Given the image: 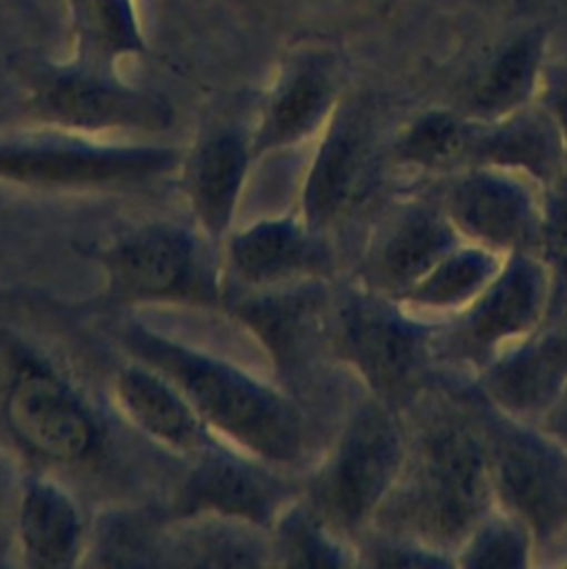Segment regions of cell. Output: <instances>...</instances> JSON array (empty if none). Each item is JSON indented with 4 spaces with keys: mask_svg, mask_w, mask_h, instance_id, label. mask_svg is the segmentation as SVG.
Masks as SVG:
<instances>
[{
    "mask_svg": "<svg viewBox=\"0 0 567 569\" xmlns=\"http://www.w3.org/2000/svg\"><path fill=\"white\" fill-rule=\"evenodd\" d=\"M496 502L483 425L438 413L409 431L400 476L369 531L454 551Z\"/></svg>",
    "mask_w": 567,
    "mask_h": 569,
    "instance_id": "1",
    "label": "cell"
},
{
    "mask_svg": "<svg viewBox=\"0 0 567 569\" xmlns=\"http://www.w3.org/2000/svg\"><path fill=\"white\" fill-rule=\"evenodd\" d=\"M122 342L133 358L156 367L185 393L222 445L262 465H291L300 458L305 418L271 385L142 325L127 327Z\"/></svg>",
    "mask_w": 567,
    "mask_h": 569,
    "instance_id": "2",
    "label": "cell"
},
{
    "mask_svg": "<svg viewBox=\"0 0 567 569\" xmlns=\"http://www.w3.org/2000/svg\"><path fill=\"white\" fill-rule=\"evenodd\" d=\"M407 442L409 429L398 409L367 396L336 433L305 500L338 533L358 542L400 476Z\"/></svg>",
    "mask_w": 567,
    "mask_h": 569,
    "instance_id": "3",
    "label": "cell"
},
{
    "mask_svg": "<svg viewBox=\"0 0 567 569\" xmlns=\"http://www.w3.org/2000/svg\"><path fill=\"white\" fill-rule=\"evenodd\" d=\"M554 298V271L536 251L507 256L465 311L431 329L434 362L476 378L549 320Z\"/></svg>",
    "mask_w": 567,
    "mask_h": 569,
    "instance_id": "4",
    "label": "cell"
},
{
    "mask_svg": "<svg viewBox=\"0 0 567 569\" xmlns=\"http://www.w3.org/2000/svg\"><path fill=\"white\" fill-rule=\"evenodd\" d=\"M480 425L496 502L529 525L540 556L567 547V442L496 409Z\"/></svg>",
    "mask_w": 567,
    "mask_h": 569,
    "instance_id": "5",
    "label": "cell"
},
{
    "mask_svg": "<svg viewBox=\"0 0 567 569\" xmlns=\"http://www.w3.org/2000/svg\"><path fill=\"white\" fill-rule=\"evenodd\" d=\"M331 345L367 396L400 407L416 391L431 356V327L396 300L356 287L331 325Z\"/></svg>",
    "mask_w": 567,
    "mask_h": 569,
    "instance_id": "6",
    "label": "cell"
},
{
    "mask_svg": "<svg viewBox=\"0 0 567 569\" xmlns=\"http://www.w3.org/2000/svg\"><path fill=\"white\" fill-rule=\"evenodd\" d=\"M29 111L58 131L89 138L158 133L173 122V107L162 93L125 82L116 67L73 56L38 71L29 91Z\"/></svg>",
    "mask_w": 567,
    "mask_h": 569,
    "instance_id": "7",
    "label": "cell"
},
{
    "mask_svg": "<svg viewBox=\"0 0 567 569\" xmlns=\"http://www.w3.org/2000/svg\"><path fill=\"white\" fill-rule=\"evenodd\" d=\"M207 242L198 227L158 222L120 236L98 260L111 293L127 302L211 305L218 280Z\"/></svg>",
    "mask_w": 567,
    "mask_h": 569,
    "instance_id": "8",
    "label": "cell"
},
{
    "mask_svg": "<svg viewBox=\"0 0 567 569\" xmlns=\"http://www.w3.org/2000/svg\"><path fill=\"white\" fill-rule=\"evenodd\" d=\"M178 160L173 147L107 144L67 131L0 140V180L44 189L136 184L162 176Z\"/></svg>",
    "mask_w": 567,
    "mask_h": 569,
    "instance_id": "9",
    "label": "cell"
},
{
    "mask_svg": "<svg viewBox=\"0 0 567 569\" xmlns=\"http://www.w3.org/2000/svg\"><path fill=\"white\" fill-rule=\"evenodd\" d=\"M460 240L500 256L536 251L543 187L491 164H462L440 178L436 193Z\"/></svg>",
    "mask_w": 567,
    "mask_h": 569,
    "instance_id": "10",
    "label": "cell"
},
{
    "mask_svg": "<svg viewBox=\"0 0 567 569\" xmlns=\"http://www.w3.org/2000/svg\"><path fill=\"white\" fill-rule=\"evenodd\" d=\"M2 411L11 436L40 460L80 465L102 445L100 425L76 389L33 358L11 371Z\"/></svg>",
    "mask_w": 567,
    "mask_h": 569,
    "instance_id": "11",
    "label": "cell"
},
{
    "mask_svg": "<svg viewBox=\"0 0 567 569\" xmlns=\"http://www.w3.org/2000/svg\"><path fill=\"white\" fill-rule=\"evenodd\" d=\"M458 242L436 193L405 196L369 236L358 267V287L398 300Z\"/></svg>",
    "mask_w": 567,
    "mask_h": 569,
    "instance_id": "12",
    "label": "cell"
},
{
    "mask_svg": "<svg viewBox=\"0 0 567 569\" xmlns=\"http://www.w3.org/2000/svg\"><path fill=\"white\" fill-rule=\"evenodd\" d=\"M314 153L300 180L298 216L318 233H327L365 196L374 171V133L360 109L338 104L314 140Z\"/></svg>",
    "mask_w": 567,
    "mask_h": 569,
    "instance_id": "13",
    "label": "cell"
},
{
    "mask_svg": "<svg viewBox=\"0 0 567 569\" xmlns=\"http://www.w3.org/2000/svg\"><path fill=\"white\" fill-rule=\"evenodd\" d=\"M340 102V80L334 56L318 47L291 51L282 60L262 100L258 122L249 133L253 158L316 140Z\"/></svg>",
    "mask_w": 567,
    "mask_h": 569,
    "instance_id": "14",
    "label": "cell"
},
{
    "mask_svg": "<svg viewBox=\"0 0 567 569\" xmlns=\"http://www.w3.org/2000/svg\"><path fill=\"white\" fill-rule=\"evenodd\" d=\"M474 380L491 409L543 425L567 389V313H551Z\"/></svg>",
    "mask_w": 567,
    "mask_h": 569,
    "instance_id": "15",
    "label": "cell"
},
{
    "mask_svg": "<svg viewBox=\"0 0 567 569\" xmlns=\"http://www.w3.org/2000/svg\"><path fill=\"white\" fill-rule=\"evenodd\" d=\"M225 260L240 284L258 291L325 280L331 271L325 233L314 231L298 213L265 218L231 233Z\"/></svg>",
    "mask_w": 567,
    "mask_h": 569,
    "instance_id": "16",
    "label": "cell"
},
{
    "mask_svg": "<svg viewBox=\"0 0 567 569\" xmlns=\"http://www.w3.org/2000/svg\"><path fill=\"white\" fill-rule=\"evenodd\" d=\"M289 502L291 498L262 469V462L227 445H216L196 456L178 491L176 509L178 513L209 511L233 516L271 529Z\"/></svg>",
    "mask_w": 567,
    "mask_h": 569,
    "instance_id": "17",
    "label": "cell"
},
{
    "mask_svg": "<svg viewBox=\"0 0 567 569\" xmlns=\"http://www.w3.org/2000/svg\"><path fill=\"white\" fill-rule=\"evenodd\" d=\"M111 393L120 416L145 438L169 451L196 458L222 445L185 393L165 373L138 358L116 371Z\"/></svg>",
    "mask_w": 567,
    "mask_h": 569,
    "instance_id": "18",
    "label": "cell"
},
{
    "mask_svg": "<svg viewBox=\"0 0 567 569\" xmlns=\"http://www.w3.org/2000/svg\"><path fill=\"white\" fill-rule=\"evenodd\" d=\"M465 164H491L547 187L567 171L556 122L540 98L509 116L471 122Z\"/></svg>",
    "mask_w": 567,
    "mask_h": 569,
    "instance_id": "19",
    "label": "cell"
},
{
    "mask_svg": "<svg viewBox=\"0 0 567 569\" xmlns=\"http://www.w3.org/2000/svg\"><path fill=\"white\" fill-rule=\"evenodd\" d=\"M156 565L256 567L271 565L269 529L242 518L191 511L158 531Z\"/></svg>",
    "mask_w": 567,
    "mask_h": 569,
    "instance_id": "20",
    "label": "cell"
},
{
    "mask_svg": "<svg viewBox=\"0 0 567 569\" xmlns=\"http://www.w3.org/2000/svg\"><path fill=\"white\" fill-rule=\"evenodd\" d=\"M13 547L29 567H73L87 553L82 513L58 482L31 476L16 491Z\"/></svg>",
    "mask_w": 567,
    "mask_h": 569,
    "instance_id": "21",
    "label": "cell"
},
{
    "mask_svg": "<svg viewBox=\"0 0 567 569\" xmlns=\"http://www.w3.org/2000/svg\"><path fill=\"white\" fill-rule=\"evenodd\" d=\"M547 76V29H527L496 49L465 91L460 111L489 122L534 104Z\"/></svg>",
    "mask_w": 567,
    "mask_h": 569,
    "instance_id": "22",
    "label": "cell"
},
{
    "mask_svg": "<svg viewBox=\"0 0 567 569\" xmlns=\"http://www.w3.org/2000/svg\"><path fill=\"white\" fill-rule=\"evenodd\" d=\"M253 153L249 136L216 131L187 158L185 191L196 227L211 240L227 238Z\"/></svg>",
    "mask_w": 567,
    "mask_h": 569,
    "instance_id": "23",
    "label": "cell"
},
{
    "mask_svg": "<svg viewBox=\"0 0 567 569\" xmlns=\"http://www.w3.org/2000/svg\"><path fill=\"white\" fill-rule=\"evenodd\" d=\"M505 258L491 249L460 240L396 302L411 318L434 329L465 311L494 280Z\"/></svg>",
    "mask_w": 567,
    "mask_h": 569,
    "instance_id": "24",
    "label": "cell"
},
{
    "mask_svg": "<svg viewBox=\"0 0 567 569\" xmlns=\"http://www.w3.org/2000/svg\"><path fill=\"white\" fill-rule=\"evenodd\" d=\"M471 120L460 109H427L405 122L389 144L391 164L414 178H445L465 164Z\"/></svg>",
    "mask_w": 567,
    "mask_h": 569,
    "instance_id": "25",
    "label": "cell"
},
{
    "mask_svg": "<svg viewBox=\"0 0 567 569\" xmlns=\"http://www.w3.org/2000/svg\"><path fill=\"white\" fill-rule=\"evenodd\" d=\"M64 7L73 58L116 67L120 58L149 53L133 0H64Z\"/></svg>",
    "mask_w": 567,
    "mask_h": 569,
    "instance_id": "26",
    "label": "cell"
},
{
    "mask_svg": "<svg viewBox=\"0 0 567 569\" xmlns=\"http://www.w3.org/2000/svg\"><path fill=\"white\" fill-rule=\"evenodd\" d=\"M271 565L347 567L358 565L354 540L327 525L307 500L289 502L271 529Z\"/></svg>",
    "mask_w": 567,
    "mask_h": 569,
    "instance_id": "27",
    "label": "cell"
},
{
    "mask_svg": "<svg viewBox=\"0 0 567 569\" xmlns=\"http://www.w3.org/2000/svg\"><path fill=\"white\" fill-rule=\"evenodd\" d=\"M540 558V545L529 525L494 502L454 551V567L527 569Z\"/></svg>",
    "mask_w": 567,
    "mask_h": 569,
    "instance_id": "28",
    "label": "cell"
},
{
    "mask_svg": "<svg viewBox=\"0 0 567 569\" xmlns=\"http://www.w3.org/2000/svg\"><path fill=\"white\" fill-rule=\"evenodd\" d=\"M536 253L551 267L558 293L560 280L567 278V171L547 187H543V211Z\"/></svg>",
    "mask_w": 567,
    "mask_h": 569,
    "instance_id": "29",
    "label": "cell"
},
{
    "mask_svg": "<svg viewBox=\"0 0 567 569\" xmlns=\"http://www.w3.org/2000/svg\"><path fill=\"white\" fill-rule=\"evenodd\" d=\"M540 102L547 107V111L556 122L563 151L567 158V76L565 73H549L547 69L545 84L540 91Z\"/></svg>",
    "mask_w": 567,
    "mask_h": 569,
    "instance_id": "30",
    "label": "cell"
},
{
    "mask_svg": "<svg viewBox=\"0 0 567 569\" xmlns=\"http://www.w3.org/2000/svg\"><path fill=\"white\" fill-rule=\"evenodd\" d=\"M7 496H9V489H7L2 471H0V556H2V549H4V542H7V533L13 540V507H16V498L9 502Z\"/></svg>",
    "mask_w": 567,
    "mask_h": 569,
    "instance_id": "31",
    "label": "cell"
},
{
    "mask_svg": "<svg viewBox=\"0 0 567 569\" xmlns=\"http://www.w3.org/2000/svg\"><path fill=\"white\" fill-rule=\"evenodd\" d=\"M547 429H551L558 436H567V389L563 393V398L558 400V405L554 407V411L547 416V420L543 422Z\"/></svg>",
    "mask_w": 567,
    "mask_h": 569,
    "instance_id": "32",
    "label": "cell"
},
{
    "mask_svg": "<svg viewBox=\"0 0 567 569\" xmlns=\"http://www.w3.org/2000/svg\"><path fill=\"white\" fill-rule=\"evenodd\" d=\"M560 438H563V440H565V442H567V436H560Z\"/></svg>",
    "mask_w": 567,
    "mask_h": 569,
    "instance_id": "33",
    "label": "cell"
}]
</instances>
